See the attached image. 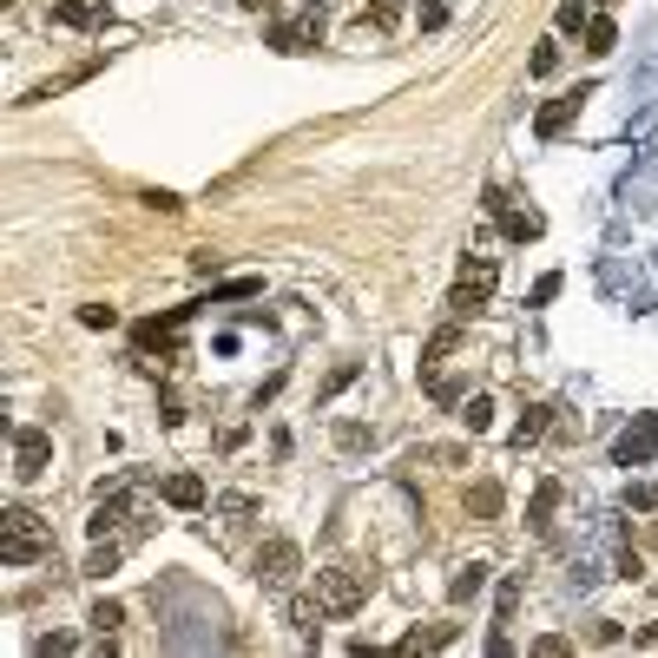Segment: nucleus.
<instances>
[{
	"label": "nucleus",
	"mask_w": 658,
	"mask_h": 658,
	"mask_svg": "<svg viewBox=\"0 0 658 658\" xmlns=\"http://www.w3.org/2000/svg\"><path fill=\"white\" fill-rule=\"evenodd\" d=\"M533 652H540V658H566V652H573V645H566L560 632H547V639H533Z\"/></svg>",
	"instance_id": "29"
},
{
	"label": "nucleus",
	"mask_w": 658,
	"mask_h": 658,
	"mask_svg": "<svg viewBox=\"0 0 658 658\" xmlns=\"http://www.w3.org/2000/svg\"><path fill=\"white\" fill-rule=\"evenodd\" d=\"M481 586H487V566L474 560V566H461L455 580H448V599H455V606H468V599H481Z\"/></svg>",
	"instance_id": "14"
},
{
	"label": "nucleus",
	"mask_w": 658,
	"mask_h": 658,
	"mask_svg": "<svg viewBox=\"0 0 658 658\" xmlns=\"http://www.w3.org/2000/svg\"><path fill=\"white\" fill-rule=\"evenodd\" d=\"M448 639H455V626H428V632H408L402 652H422V645H448Z\"/></svg>",
	"instance_id": "23"
},
{
	"label": "nucleus",
	"mask_w": 658,
	"mask_h": 658,
	"mask_svg": "<svg viewBox=\"0 0 658 658\" xmlns=\"http://www.w3.org/2000/svg\"><path fill=\"white\" fill-rule=\"evenodd\" d=\"M514 606H520V580H501V626L514 619Z\"/></svg>",
	"instance_id": "30"
},
{
	"label": "nucleus",
	"mask_w": 658,
	"mask_h": 658,
	"mask_svg": "<svg viewBox=\"0 0 658 658\" xmlns=\"http://www.w3.org/2000/svg\"><path fill=\"white\" fill-rule=\"evenodd\" d=\"M316 599H323L329 619H349V612L369 599V573H356V566H323V573H316Z\"/></svg>",
	"instance_id": "3"
},
{
	"label": "nucleus",
	"mask_w": 658,
	"mask_h": 658,
	"mask_svg": "<svg viewBox=\"0 0 658 658\" xmlns=\"http://www.w3.org/2000/svg\"><path fill=\"white\" fill-rule=\"evenodd\" d=\"M53 27L99 33V27H112V7H106V0H60V7H53Z\"/></svg>",
	"instance_id": "8"
},
{
	"label": "nucleus",
	"mask_w": 658,
	"mask_h": 658,
	"mask_svg": "<svg viewBox=\"0 0 658 658\" xmlns=\"http://www.w3.org/2000/svg\"><path fill=\"white\" fill-rule=\"evenodd\" d=\"M290 619H297V626H303V632L316 639V626H323L329 612H323V599H290Z\"/></svg>",
	"instance_id": "20"
},
{
	"label": "nucleus",
	"mask_w": 658,
	"mask_h": 658,
	"mask_svg": "<svg viewBox=\"0 0 658 658\" xmlns=\"http://www.w3.org/2000/svg\"><path fill=\"white\" fill-rule=\"evenodd\" d=\"M487 204H494V224H501L514 244H533V237H540V211H514L501 191H487Z\"/></svg>",
	"instance_id": "10"
},
{
	"label": "nucleus",
	"mask_w": 658,
	"mask_h": 658,
	"mask_svg": "<svg viewBox=\"0 0 658 658\" xmlns=\"http://www.w3.org/2000/svg\"><path fill=\"white\" fill-rule=\"evenodd\" d=\"M428 395H435L441 408H455V402H461V382H455V376H435V382H428Z\"/></svg>",
	"instance_id": "27"
},
{
	"label": "nucleus",
	"mask_w": 658,
	"mask_h": 658,
	"mask_svg": "<svg viewBox=\"0 0 658 658\" xmlns=\"http://www.w3.org/2000/svg\"><path fill=\"white\" fill-rule=\"evenodd\" d=\"M362 20H369L376 33H395V27H402V0H369V14H362Z\"/></svg>",
	"instance_id": "18"
},
{
	"label": "nucleus",
	"mask_w": 658,
	"mask_h": 658,
	"mask_svg": "<svg viewBox=\"0 0 658 658\" xmlns=\"http://www.w3.org/2000/svg\"><path fill=\"white\" fill-rule=\"evenodd\" d=\"M494 283H501V264H494V257H481V251H468V264H461V277H455V297H448V316H461V323H468V316L494 297Z\"/></svg>",
	"instance_id": "2"
},
{
	"label": "nucleus",
	"mask_w": 658,
	"mask_h": 658,
	"mask_svg": "<svg viewBox=\"0 0 658 658\" xmlns=\"http://www.w3.org/2000/svg\"><path fill=\"white\" fill-rule=\"evenodd\" d=\"M47 461H53V435H47V428H20V435H14V474H20V481H40Z\"/></svg>",
	"instance_id": "7"
},
{
	"label": "nucleus",
	"mask_w": 658,
	"mask_h": 658,
	"mask_svg": "<svg viewBox=\"0 0 658 658\" xmlns=\"http://www.w3.org/2000/svg\"><path fill=\"white\" fill-rule=\"evenodd\" d=\"M547 415H553V408H527V415H520V428H514V448H527V441L547 435Z\"/></svg>",
	"instance_id": "19"
},
{
	"label": "nucleus",
	"mask_w": 658,
	"mask_h": 658,
	"mask_svg": "<svg viewBox=\"0 0 658 658\" xmlns=\"http://www.w3.org/2000/svg\"><path fill=\"white\" fill-rule=\"evenodd\" d=\"M145 204H152V211H185V204H178V191H145Z\"/></svg>",
	"instance_id": "32"
},
{
	"label": "nucleus",
	"mask_w": 658,
	"mask_h": 658,
	"mask_svg": "<svg viewBox=\"0 0 658 658\" xmlns=\"http://www.w3.org/2000/svg\"><path fill=\"white\" fill-rule=\"evenodd\" d=\"M455 349H461V316H455V323H441L435 336H428V343H422V369H428V376H435V369H441V362H448V356H455Z\"/></svg>",
	"instance_id": "11"
},
{
	"label": "nucleus",
	"mask_w": 658,
	"mask_h": 658,
	"mask_svg": "<svg viewBox=\"0 0 658 658\" xmlns=\"http://www.w3.org/2000/svg\"><path fill=\"white\" fill-rule=\"evenodd\" d=\"M652 455H658V415H639L626 435L612 441V461H619V468H645Z\"/></svg>",
	"instance_id": "6"
},
{
	"label": "nucleus",
	"mask_w": 658,
	"mask_h": 658,
	"mask_svg": "<svg viewBox=\"0 0 658 658\" xmlns=\"http://www.w3.org/2000/svg\"><path fill=\"white\" fill-rule=\"evenodd\" d=\"M356 376H362L356 362H343V369H329V382H323V402H329V395H343V389H349Z\"/></svg>",
	"instance_id": "26"
},
{
	"label": "nucleus",
	"mask_w": 658,
	"mask_h": 658,
	"mask_svg": "<svg viewBox=\"0 0 658 658\" xmlns=\"http://www.w3.org/2000/svg\"><path fill=\"white\" fill-rule=\"evenodd\" d=\"M119 619H126V612L112 606V599H99V606H93V626H99V639H112V626H119Z\"/></svg>",
	"instance_id": "24"
},
{
	"label": "nucleus",
	"mask_w": 658,
	"mask_h": 658,
	"mask_svg": "<svg viewBox=\"0 0 658 658\" xmlns=\"http://www.w3.org/2000/svg\"><path fill=\"white\" fill-rule=\"evenodd\" d=\"M553 66H560V47H553V40H540V47H533V79H547Z\"/></svg>",
	"instance_id": "25"
},
{
	"label": "nucleus",
	"mask_w": 658,
	"mask_h": 658,
	"mask_svg": "<svg viewBox=\"0 0 658 658\" xmlns=\"http://www.w3.org/2000/svg\"><path fill=\"white\" fill-rule=\"evenodd\" d=\"M580 99H586V93H560V99H547V106L533 112V132H540V139H560V132L580 119Z\"/></svg>",
	"instance_id": "9"
},
{
	"label": "nucleus",
	"mask_w": 658,
	"mask_h": 658,
	"mask_svg": "<svg viewBox=\"0 0 658 658\" xmlns=\"http://www.w3.org/2000/svg\"><path fill=\"white\" fill-rule=\"evenodd\" d=\"M53 540L47 527H40V514H27V507H7L0 514V560L7 566H33V560H47Z\"/></svg>",
	"instance_id": "1"
},
{
	"label": "nucleus",
	"mask_w": 658,
	"mask_h": 658,
	"mask_svg": "<svg viewBox=\"0 0 658 658\" xmlns=\"http://www.w3.org/2000/svg\"><path fill=\"white\" fill-rule=\"evenodd\" d=\"M553 27H560V33H586V27H593V14H586L580 0H566L560 14H553Z\"/></svg>",
	"instance_id": "21"
},
{
	"label": "nucleus",
	"mask_w": 658,
	"mask_h": 658,
	"mask_svg": "<svg viewBox=\"0 0 658 658\" xmlns=\"http://www.w3.org/2000/svg\"><path fill=\"white\" fill-rule=\"evenodd\" d=\"M606 7H612V0H606Z\"/></svg>",
	"instance_id": "35"
},
{
	"label": "nucleus",
	"mask_w": 658,
	"mask_h": 658,
	"mask_svg": "<svg viewBox=\"0 0 658 658\" xmlns=\"http://www.w3.org/2000/svg\"><path fill=\"white\" fill-rule=\"evenodd\" d=\"M158 494H165V507H204V474H172V481L158 487Z\"/></svg>",
	"instance_id": "12"
},
{
	"label": "nucleus",
	"mask_w": 658,
	"mask_h": 658,
	"mask_svg": "<svg viewBox=\"0 0 658 658\" xmlns=\"http://www.w3.org/2000/svg\"><path fill=\"white\" fill-rule=\"evenodd\" d=\"M468 514L474 520H501V481H474L468 487Z\"/></svg>",
	"instance_id": "13"
},
{
	"label": "nucleus",
	"mask_w": 658,
	"mask_h": 658,
	"mask_svg": "<svg viewBox=\"0 0 658 658\" xmlns=\"http://www.w3.org/2000/svg\"><path fill=\"white\" fill-rule=\"evenodd\" d=\"M237 7H251V14H264V7H270V0H237Z\"/></svg>",
	"instance_id": "34"
},
{
	"label": "nucleus",
	"mask_w": 658,
	"mask_h": 658,
	"mask_svg": "<svg viewBox=\"0 0 658 658\" xmlns=\"http://www.w3.org/2000/svg\"><path fill=\"white\" fill-rule=\"evenodd\" d=\"M323 27H329L323 7H303L297 20H283V27L270 33V47L277 53H310V47H323Z\"/></svg>",
	"instance_id": "5"
},
{
	"label": "nucleus",
	"mask_w": 658,
	"mask_h": 658,
	"mask_svg": "<svg viewBox=\"0 0 658 658\" xmlns=\"http://www.w3.org/2000/svg\"><path fill=\"white\" fill-rule=\"evenodd\" d=\"M112 566H119V547H106V540H99L93 560H86V573H112Z\"/></svg>",
	"instance_id": "28"
},
{
	"label": "nucleus",
	"mask_w": 658,
	"mask_h": 658,
	"mask_svg": "<svg viewBox=\"0 0 658 658\" xmlns=\"http://www.w3.org/2000/svg\"><path fill=\"white\" fill-rule=\"evenodd\" d=\"M612 47H619V27H612V14H593V27H586V53H599V60H606Z\"/></svg>",
	"instance_id": "16"
},
{
	"label": "nucleus",
	"mask_w": 658,
	"mask_h": 658,
	"mask_svg": "<svg viewBox=\"0 0 658 658\" xmlns=\"http://www.w3.org/2000/svg\"><path fill=\"white\" fill-rule=\"evenodd\" d=\"M461 428H468V435H487V428H494V402H487V395H468V402H461Z\"/></svg>",
	"instance_id": "15"
},
{
	"label": "nucleus",
	"mask_w": 658,
	"mask_h": 658,
	"mask_svg": "<svg viewBox=\"0 0 658 658\" xmlns=\"http://www.w3.org/2000/svg\"><path fill=\"white\" fill-rule=\"evenodd\" d=\"M336 441H343V448H369V428H356V422H343V428H336Z\"/></svg>",
	"instance_id": "31"
},
{
	"label": "nucleus",
	"mask_w": 658,
	"mask_h": 658,
	"mask_svg": "<svg viewBox=\"0 0 658 658\" xmlns=\"http://www.w3.org/2000/svg\"><path fill=\"white\" fill-rule=\"evenodd\" d=\"M79 323H86V329H112L119 310H112V303H79Z\"/></svg>",
	"instance_id": "22"
},
{
	"label": "nucleus",
	"mask_w": 658,
	"mask_h": 658,
	"mask_svg": "<svg viewBox=\"0 0 658 658\" xmlns=\"http://www.w3.org/2000/svg\"><path fill=\"white\" fill-rule=\"evenodd\" d=\"M297 573H303V547H297V540H283V533H277V540L257 547V580H264V586H290Z\"/></svg>",
	"instance_id": "4"
},
{
	"label": "nucleus",
	"mask_w": 658,
	"mask_h": 658,
	"mask_svg": "<svg viewBox=\"0 0 658 658\" xmlns=\"http://www.w3.org/2000/svg\"><path fill=\"white\" fill-rule=\"evenodd\" d=\"M441 20H448V7H441V0H422V27H428V33H435V27H441Z\"/></svg>",
	"instance_id": "33"
},
{
	"label": "nucleus",
	"mask_w": 658,
	"mask_h": 658,
	"mask_svg": "<svg viewBox=\"0 0 658 658\" xmlns=\"http://www.w3.org/2000/svg\"><path fill=\"white\" fill-rule=\"evenodd\" d=\"M553 507H560V481H540V494H533V527L540 533L553 527Z\"/></svg>",
	"instance_id": "17"
}]
</instances>
